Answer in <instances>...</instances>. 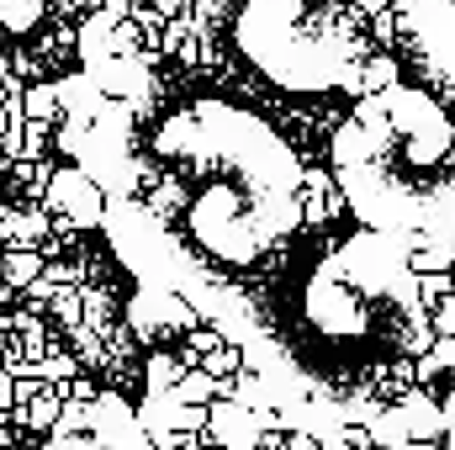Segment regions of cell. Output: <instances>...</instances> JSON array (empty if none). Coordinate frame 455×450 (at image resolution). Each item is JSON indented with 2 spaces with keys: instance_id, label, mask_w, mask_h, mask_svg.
Listing matches in <instances>:
<instances>
[{
  "instance_id": "cell-1",
  "label": "cell",
  "mask_w": 455,
  "mask_h": 450,
  "mask_svg": "<svg viewBox=\"0 0 455 450\" xmlns=\"http://www.w3.org/2000/svg\"><path fill=\"white\" fill-rule=\"evenodd\" d=\"M107 233L148 281L202 308L265 366L329 244L302 249L307 170L218 91H112L80 133Z\"/></svg>"
},
{
  "instance_id": "cell-2",
  "label": "cell",
  "mask_w": 455,
  "mask_h": 450,
  "mask_svg": "<svg viewBox=\"0 0 455 450\" xmlns=\"http://www.w3.org/2000/svg\"><path fill=\"white\" fill-rule=\"evenodd\" d=\"M355 218L392 238H455V107L419 85L365 91L334 133Z\"/></svg>"
},
{
  "instance_id": "cell-3",
  "label": "cell",
  "mask_w": 455,
  "mask_h": 450,
  "mask_svg": "<svg viewBox=\"0 0 455 450\" xmlns=\"http://www.w3.org/2000/svg\"><path fill=\"white\" fill-rule=\"evenodd\" d=\"M212 48L270 91L323 96L355 80L360 43L339 0H196Z\"/></svg>"
},
{
  "instance_id": "cell-4",
  "label": "cell",
  "mask_w": 455,
  "mask_h": 450,
  "mask_svg": "<svg viewBox=\"0 0 455 450\" xmlns=\"http://www.w3.org/2000/svg\"><path fill=\"white\" fill-rule=\"evenodd\" d=\"M59 450H154V446H148V435L116 403H107V408H96L85 440H69V446H59Z\"/></svg>"
}]
</instances>
